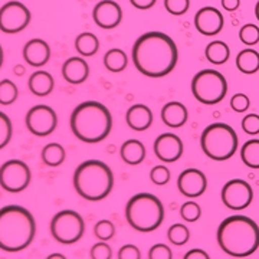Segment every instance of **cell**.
Masks as SVG:
<instances>
[{"label": "cell", "instance_id": "cell-1", "mask_svg": "<svg viewBox=\"0 0 259 259\" xmlns=\"http://www.w3.org/2000/svg\"><path fill=\"white\" fill-rule=\"evenodd\" d=\"M179 51L171 37L163 32H147L133 47V62L148 78H163L176 68Z\"/></svg>", "mask_w": 259, "mask_h": 259}, {"label": "cell", "instance_id": "cell-2", "mask_svg": "<svg viewBox=\"0 0 259 259\" xmlns=\"http://www.w3.org/2000/svg\"><path fill=\"white\" fill-rule=\"evenodd\" d=\"M218 243L229 256H250L259 248V226L248 216H229L218 228Z\"/></svg>", "mask_w": 259, "mask_h": 259}, {"label": "cell", "instance_id": "cell-3", "mask_svg": "<svg viewBox=\"0 0 259 259\" xmlns=\"http://www.w3.org/2000/svg\"><path fill=\"white\" fill-rule=\"evenodd\" d=\"M36 235L35 218L28 209L9 204L0 209V249L20 252L26 249Z\"/></svg>", "mask_w": 259, "mask_h": 259}, {"label": "cell", "instance_id": "cell-4", "mask_svg": "<svg viewBox=\"0 0 259 259\" xmlns=\"http://www.w3.org/2000/svg\"><path fill=\"white\" fill-rule=\"evenodd\" d=\"M69 125L76 139L88 144H95L110 136L112 115L101 102L83 101L75 107Z\"/></svg>", "mask_w": 259, "mask_h": 259}, {"label": "cell", "instance_id": "cell-5", "mask_svg": "<svg viewBox=\"0 0 259 259\" xmlns=\"http://www.w3.org/2000/svg\"><path fill=\"white\" fill-rule=\"evenodd\" d=\"M74 187L85 200L100 202L112 192L114 173L101 160H87L75 170Z\"/></svg>", "mask_w": 259, "mask_h": 259}, {"label": "cell", "instance_id": "cell-6", "mask_svg": "<svg viewBox=\"0 0 259 259\" xmlns=\"http://www.w3.org/2000/svg\"><path fill=\"white\" fill-rule=\"evenodd\" d=\"M125 219L136 231L153 232L164 221V207L157 196L139 193L133 196L125 206Z\"/></svg>", "mask_w": 259, "mask_h": 259}, {"label": "cell", "instance_id": "cell-7", "mask_svg": "<svg viewBox=\"0 0 259 259\" xmlns=\"http://www.w3.org/2000/svg\"><path fill=\"white\" fill-rule=\"evenodd\" d=\"M239 146L236 131L223 122L207 125L200 136V147L203 153L212 160L225 161L231 158Z\"/></svg>", "mask_w": 259, "mask_h": 259}, {"label": "cell", "instance_id": "cell-8", "mask_svg": "<svg viewBox=\"0 0 259 259\" xmlns=\"http://www.w3.org/2000/svg\"><path fill=\"white\" fill-rule=\"evenodd\" d=\"M192 94L204 105H214L226 97L228 81L216 69H203L192 79Z\"/></svg>", "mask_w": 259, "mask_h": 259}, {"label": "cell", "instance_id": "cell-9", "mask_svg": "<svg viewBox=\"0 0 259 259\" xmlns=\"http://www.w3.org/2000/svg\"><path fill=\"white\" fill-rule=\"evenodd\" d=\"M83 232L85 222L82 216L75 210H61L51 221V233L59 243H75L82 238Z\"/></svg>", "mask_w": 259, "mask_h": 259}, {"label": "cell", "instance_id": "cell-10", "mask_svg": "<svg viewBox=\"0 0 259 259\" xmlns=\"http://www.w3.org/2000/svg\"><path fill=\"white\" fill-rule=\"evenodd\" d=\"M32 180L29 166L18 158L9 160L0 167V187L9 193L23 192Z\"/></svg>", "mask_w": 259, "mask_h": 259}, {"label": "cell", "instance_id": "cell-11", "mask_svg": "<svg viewBox=\"0 0 259 259\" xmlns=\"http://www.w3.org/2000/svg\"><path fill=\"white\" fill-rule=\"evenodd\" d=\"M30 19V10L22 2H8L0 8V30L5 33H19L28 28Z\"/></svg>", "mask_w": 259, "mask_h": 259}, {"label": "cell", "instance_id": "cell-12", "mask_svg": "<svg viewBox=\"0 0 259 259\" xmlns=\"http://www.w3.org/2000/svg\"><path fill=\"white\" fill-rule=\"evenodd\" d=\"M26 127L36 137L51 136L58 127L56 112L44 104L32 107L26 114Z\"/></svg>", "mask_w": 259, "mask_h": 259}, {"label": "cell", "instance_id": "cell-13", "mask_svg": "<svg viewBox=\"0 0 259 259\" xmlns=\"http://www.w3.org/2000/svg\"><path fill=\"white\" fill-rule=\"evenodd\" d=\"M253 200V190L248 182L235 179L228 182L222 189V202L232 210L246 209Z\"/></svg>", "mask_w": 259, "mask_h": 259}, {"label": "cell", "instance_id": "cell-14", "mask_svg": "<svg viewBox=\"0 0 259 259\" xmlns=\"http://www.w3.org/2000/svg\"><path fill=\"white\" fill-rule=\"evenodd\" d=\"M93 19L97 26L101 29L117 28L122 20V10L114 0H101L93 9Z\"/></svg>", "mask_w": 259, "mask_h": 259}, {"label": "cell", "instance_id": "cell-15", "mask_svg": "<svg viewBox=\"0 0 259 259\" xmlns=\"http://www.w3.org/2000/svg\"><path fill=\"white\" fill-rule=\"evenodd\" d=\"M183 141L173 133H164L154 141V153L164 163H175L183 156Z\"/></svg>", "mask_w": 259, "mask_h": 259}, {"label": "cell", "instance_id": "cell-16", "mask_svg": "<svg viewBox=\"0 0 259 259\" xmlns=\"http://www.w3.org/2000/svg\"><path fill=\"white\" fill-rule=\"evenodd\" d=\"M223 23H225L223 15L219 12V9L212 6L202 8L194 15V28L204 36L218 35L222 30Z\"/></svg>", "mask_w": 259, "mask_h": 259}, {"label": "cell", "instance_id": "cell-17", "mask_svg": "<svg viewBox=\"0 0 259 259\" xmlns=\"http://www.w3.org/2000/svg\"><path fill=\"white\" fill-rule=\"evenodd\" d=\"M177 187L180 193L187 197H199L206 192L207 189V180L203 171L197 168H187L180 173L177 179Z\"/></svg>", "mask_w": 259, "mask_h": 259}, {"label": "cell", "instance_id": "cell-18", "mask_svg": "<svg viewBox=\"0 0 259 259\" xmlns=\"http://www.w3.org/2000/svg\"><path fill=\"white\" fill-rule=\"evenodd\" d=\"M51 58V48L44 39H30L23 47V59L30 66H44Z\"/></svg>", "mask_w": 259, "mask_h": 259}, {"label": "cell", "instance_id": "cell-19", "mask_svg": "<svg viewBox=\"0 0 259 259\" xmlns=\"http://www.w3.org/2000/svg\"><path fill=\"white\" fill-rule=\"evenodd\" d=\"M62 76L69 83H82L90 76V66L81 56H72L62 65Z\"/></svg>", "mask_w": 259, "mask_h": 259}, {"label": "cell", "instance_id": "cell-20", "mask_svg": "<svg viewBox=\"0 0 259 259\" xmlns=\"http://www.w3.org/2000/svg\"><path fill=\"white\" fill-rule=\"evenodd\" d=\"M125 121L130 128L134 131H146L153 122V112L144 104H136L130 107L125 114Z\"/></svg>", "mask_w": 259, "mask_h": 259}, {"label": "cell", "instance_id": "cell-21", "mask_svg": "<svg viewBox=\"0 0 259 259\" xmlns=\"http://www.w3.org/2000/svg\"><path fill=\"white\" fill-rule=\"evenodd\" d=\"M187 108L179 101H170L161 108V121L170 128H179L187 121Z\"/></svg>", "mask_w": 259, "mask_h": 259}, {"label": "cell", "instance_id": "cell-22", "mask_svg": "<svg viewBox=\"0 0 259 259\" xmlns=\"http://www.w3.org/2000/svg\"><path fill=\"white\" fill-rule=\"evenodd\" d=\"M54 76L47 71H36L29 78V90L36 97H47L54 91Z\"/></svg>", "mask_w": 259, "mask_h": 259}, {"label": "cell", "instance_id": "cell-23", "mask_svg": "<svg viewBox=\"0 0 259 259\" xmlns=\"http://www.w3.org/2000/svg\"><path fill=\"white\" fill-rule=\"evenodd\" d=\"M121 158L130 164V166H137L144 161L146 158V147L139 140H127L120 150Z\"/></svg>", "mask_w": 259, "mask_h": 259}, {"label": "cell", "instance_id": "cell-24", "mask_svg": "<svg viewBox=\"0 0 259 259\" xmlns=\"http://www.w3.org/2000/svg\"><path fill=\"white\" fill-rule=\"evenodd\" d=\"M236 66L242 74H255L259 71V54L253 49H243L236 56Z\"/></svg>", "mask_w": 259, "mask_h": 259}, {"label": "cell", "instance_id": "cell-25", "mask_svg": "<svg viewBox=\"0 0 259 259\" xmlns=\"http://www.w3.org/2000/svg\"><path fill=\"white\" fill-rule=\"evenodd\" d=\"M204 55L210 64L223 65L228 62L231 51H229V47L222 40H213L204 49Z\"/></svg>", "mask_w": 259, "mask_h": 259}, {"label": "cell", "instance_id": "cell-26", "mask_svg": "<svg viewBox=\"0 0 259 259\" xmlns=\"http://www.w3.org/2000/svg\"><path fill=\"white\" fill-rule=\"evenodd\" d=\"M75 49L79 55L93 56L100 49V40L91 32H83L75 39Z\"/></svg>", "mask_w": 259, "mask_h": 259}, {"label": "cell", "instance_id": "cell-27", "mask_svg": "<svg viewBox=\"0 0 259 259\" xmlns=\"http://www.w3.org/2000/svg\"><path fill=\"white\" fill-rule=\"evenodd\" d=\"M127 65H128V58L122 49L114 48L104 55V66L111 72H121L127 68Z\"/></svg>", "mask_w": 259, "mask_h": 259}, {"label": "cell", "instance_id": "cell-28", "mask_svg": "<svg viewBox=\"0 0 259 259\" xmlns=\"http://www.w3.org/2000/svg\"><path fill=\"white\" fill-rule=\"evenodd\" d=\"M65 157H66L65 148L58 143H49L42 150V161L49 167L61 166L65 161Z\"/></svg>", "mask_w": 259, "mask_h": 259}, {"label": "cell", "instance_id": "cell-29", "mask_svg": "<svg viewBox=\"0 0 259 259\" xmlns=\"http://www.w3.org/2000/svg\"><path fill=\"white\" fill-rule=\"evenodd\" d=\"M241 158L245 166L249 168H259V140L253 139L246 141L241 148Z\"/></svg>", "mask_w": 259, "mask_h": 259}, {"label": "cell", "instance_id": "cell-30", "mask_svg": "<svg viewBox=\"0 0 259 259\" xmlns=\"http://www.w3.org/2000/svg\"><path fill=\"white\" fill-rule=\"evenodd\" d=\"M167 238L168 241L171 242L176 246H182L187 243V241L190 239V232L186 228L183 223H175L168 228L167 231Z\"/></svg>", "mask_w": 259, "mask_h": 259}, {"label": "cell", "instance_id": "cell-31", "mask_svg": "<svg viewBox=\"0 0 259 259\" xmlns=\"http://www.w3.org/2000/svg\"><path fill=\"white\" fill-rule=\"evenodd\" d=\"M18 87L10 79L0 81V104L2 105H10L18 100Z\"/></svg>", "mask_w": 259, "mask_h": 259}, {"label": "cell", "instance_id": "cell-32", "mask_svg": "<svg viewBox=\"0 0 259 259\" xmlns=\"http://www.w3.org/2000/svg\"><path fill=\"white\" fill-rule=\"evenodd\" d=\"M94 235L100 241H110L115 235V226L111 221H100L94 226Z\"/></svg>", "mask_w": 259, "mask_h": 259}, {"label": "cell", "instance_id": "cell-33", "mask_svg": "<svg viewBox=\"0 0 259 259\" xmlns=\"http://www.w3.org/2000/svg\"><path fill=\"white\" fill-rule=\"evenodd\" d=\"M12 136H13V128L9 115L0 111V150L9 144Z\"/></svg>", "mask_w": 259, "mask_h": 259}, {"label": "cell", "instance_id": "cell-34", "mask_svg": "<svg viewBox=\"0 0 259 259\" xmlns=\"http://www.w3.org/2000/svg\"><path fill=\"white\" fill-rule=\"evenodd\" d=\"M239 39L242 40V44L252 47L256 45L259 42V28L253 23H248L245 26H242L239 30Z\"/></svg>", "mask_w": 259, "mask_h": 259}, {"label": "cell", "instance_id": "cell-35", "mask_svg": "<svg viewBox=\"0 0 259 259\" xmlns=\"http://www.w3.org/2000/svg\"><path fill=\"white\" fill-rule=\"evenodd\" d=\"M180 216L186 222H196L202 216V209L196 202H186L180 207Z\"/></svg>", "mask_w": 259, "mask_h": 259}, {"label": "cell", "instance_id": "cell-36", "mask_svg": "<svg viewBox=\"0 0 259 259\" xmlns=\"http://www.w3.org/2000/svg\"><path fill=\"white\" fill-rule=\"evenodd\" d=\"M190 6V0H164V8L175 16H182L189 10Z\"/></svg>", "mask_w": 259, "mask_h": 259}, {"label": "cell", "instance_id": "cell-37", "mask_svg": "<svg viewBox=\"0 0 259 259\" xmlns=\"http://www.w3.org/2000/svg\"><path fill=\"white\" fill-rule=\"evenodd\" d=\"M150 179L154 185L163 186L170 182V170L166 166H156L150 171Z\"/></svg>", "mask_w": 259, "mask_h": 259}, {"label": "cell", "instance_id": "cell-38", "mask_svg": "<svg viewBox=\"0 0 259 259\" xmlns=\"http://www.w3.org/2000/svg\"><path fill=\"white\" fill-rule=\"evenodd\" d=\"M242 130L249 134V136H256L259 134V115L258 114H248L242 120Z\"/></svg>", "mask_w": 259, "mask_h": 259}, {"label": "cell", "instance_id": "cell-39", "mask_svg": "<svg viewBox=\"0 0 259 259\" xmlns=\"http://www.w3.org/2000/svg\"><path fill=\"white\" fill-rule=\"evenodd\" d=\"M90 255L94 259H111V246L108 243H105V241L98 242V243H95L93 248H91V253Z\"/></svg>", "mask_w": 259, "mask_h": 259}, {"label": "cell", "instance_id": "cell-40", "mask_svg": "<svg viewBox=\"0 0 259 259\" xmlns=\"http://www.w3.org/2000/svg\"><path fill=\"white\" fill-rule=\"evenodd\" d=\"M250 101L245 94H235L231 98V108L235 112H245L249 110Z\"/></svg>", "mask_w": 259, "mask_h": 259}, {"label": "cell", "instance_id": "cell-41", "mask_svg": "<svg viewBox=\"0 0 259 259\" xmlns=\"http://www.w3.org/2000/svg\"><path fill=\"white\" fill-rule=\"evenodd\" d=\"M148 258L150 259H171L173 258V252L171 249L164 245V243H157L154 246H151L148 250Z\"/></svg>", "mask_w": 259, "mask_h": 259}, {"label": "cell", "instance_id": "cell-42", "mask_svg": "<svg viewBox=\"0 0 259 259\" xmlns=\"http://www.w3.org/2000/svg\"><path fill=\"white\" fill-rule=\"evenodd\" d=\"M117 256H118V259H140L141 258V252L136 245H124L120 248Z\"/></svg>", "mask_w": 259, "mask_h": 259}, {"label": "cell", "instance_id": "cell-43", "mask_svg": "<svg viewBox=\"0 0 259 259\" xmlns=\"http://www.w3.org/2000/svg\"><path fill=\"white\" fill-rule=\"evenodd\" d=\"M130 2H131V5H133L136 9L147 10L151 9V8L156 5L157 0H130Z\"/></svg>", "mask_w": 259, "mask_h": 259}, {"label": "cell", "instance_id": "cell-44", "mask_svg": "<svg viewBox=\"0 0 259 259\" xmlns=\"http://www.w3.org/2000/svg\"><path fill=\"white\" fill-rule=\"evenodd\" d=\"M209 253H206L203 249H192L185 255V259H209Z\"/></svg>", "mask_w": 259, "mask_h": 259}, {"label": "cell", "instance_id": "cell-45", "mask_svg": "<svg viewBox=\"0 0 259 259\" xmlns=\"http://www.w3.org/2000/svg\"><path fill=\"white\" fill-rule=\"evenodd\" d=\"M223 9H226L228 12H233V10L239 9L241 6V0H222Z\"/></svg>", "mask_w": 259, "mask_h": 259}, {"label": "cell", "instance_id": "cell-46", "mask_svg": "<svg viewBox=\"0 0 259 259\" xmlns=\"http://www.w3.org/2000/svg\"><path fill=\"white\" fill-rule=\"evenodd\" d=\"M2 65H3V48L0 45V68H2Z\"/></svg>", "mask_w": 259, "mask_h": 259}, {"label": "cell", "instance_id": "cell-47", "mask_svg": "<svg viewBox=\"0 0 259 259\" xmlns=\"http://www.w3.org/2000/svg\"><path fill=\"white\" fill-rule=\"evenodd\" d=\"M255 16H256V19L259 20V0L258 3H256V6H255Z\"/></svg>", "mask_w": 259, "mask_h": 259}, {"label": "cell", "instance_id": "cell-48", "mask_svg": "<svg viewBox=\"0 0 259 259\" xmlns=\"http://www.w3.org/2000/svg\"><path fill=\"white\" fill-rule=\"evenodd\" d=\"M49 258H64V255H59V253H58V255H51V256H49Z\"/></svg>", "mask_w": 259, "mask_h": 259}]
</instances>
